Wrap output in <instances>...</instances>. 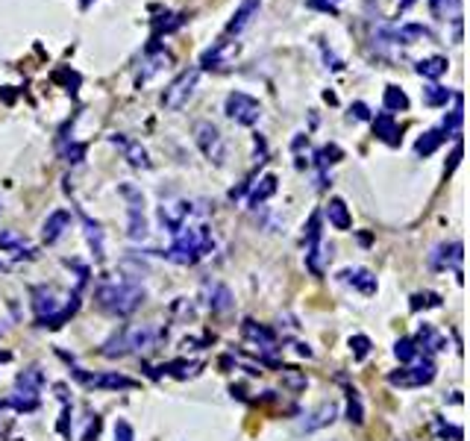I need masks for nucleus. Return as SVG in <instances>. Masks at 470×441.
<instances>
[{
  "mask_svg": "<svg viewBox=\"0 0 470 441\" xmlns=\"http://www.w3.org/2000/svg\"><path fill=\"white\" fill-rule=\"evenodd\" d=\"M241 336L250 341V345H256V350H262V353H277V336H274V329H268L262 324H256L253 318H244V324H241Z\"/></svg>",
  "mask_w": 470,
  "mask_h": 441,
  "instance_id": "nucleus-13",
  "label": "nucleus"
},
{
  "mask_svg": "<svg viewBox=\"0 0 470 441\" xmlns=\"http://www.w3.org/2000/svg\"><path fill=\"white\" fill-rule=\"evenodd\" d=\"M336 415H338V406L336 403H320V406L308 415V418L303 421V430L306 433H315V430H324V426H329L332 421H336Z\"/></svg>",
  "mask_w": 470,
  "mask_h": 441,
  "instance_id": "nucleus-24",
  "label": "nucleus"
},
{
  "mask_svg": "<svg viewBox=\"0 0 470 441\" xmlns=\"http://www.w3.org/2000/svg\"><path fill=\"white\" fill-rule=\"evenodd\" d=\"M450 62L444 56H426V59H417L415 62V74L424 80H441L444 74H447Z\"/></svg>",
  "mask_w": 470,
  "mask_h": 441,
  "instance_id": "nucleus-27",
  "label": "nucleus"
},
{
  "mask_svg": "<svg viewBox=\"0 0 470 441\" xmlns=\"http://www.w3.org/2000/svg\"><path fill=\"white\" fill-rule=\"evenodd\" d=\"M0 209H3V200H0Z\"/></svg>",
  "mask_w": 470,
  "mask_h": 441,
  "instance_id": "nucleus-54",
  "label": "nucleus"
},
{
  "mask_svg": "<svg viewBox=\"0 0 470 441\" xmlns=\"http://www.w3.org/2000/svg\"><path fill=\"white\" fill-rule=\"evenodd\" d=\"M203 368V362H185V359H180V362H168V365H162V371H168L171 377H177V379H189V377H194L197 371Z\"/></svg>",
  "mask_w": 470,
  "mask_h": 441,
  "instance_id": "nucleus-36",
  "label": "nucleus"
},
{
  "mask_svg": "<svg viewBox=\"0 0 470 441\" xmlns=\"http://www.w3.org/2000/svg\"><path fill=\"white\" fill-rule=\"evenodd\" d=\"M97 303H101V309L112 315H121V318L132 315L144 303V288L132 283H109L97 288Z\"/></svg>",
  "mask_w": 470,
  "mask_h": 441,
  "instance_id": "nucleus-3",
  "label": "nucleus"
},
{
  "mask_svg": "<svg viewBox=\"0 0 470 441\" xmlns=\"http://www.w3.org/2000/svg\"><path fill=\"white\" fill-rule=\"evenodd\" d=\"M68 227H71V212H68V209H56V212H51V215L44 218L42 236H44L47 244H56V241L68 232Z\"/></svg>",
  "mask_w": 470,
  "mask_h": 441,
  "instance_id": "nucleus-20",
  "label": "nucleus"
},
{
  "mask_svg": "<svg viewBox=\"0 0 470 441\" xmlns=\"http://www.w3.org/2000/svg\"><path fill=\"white\" fill-rule=\"evenodd\" d=\"M324 215L329 218V224L336 227V230H350V224H353V218H350V209H347V203H344L341 198H332V200L327 203Z\"/></svg>",
  "mask_w": 470,
  "mask_h": 441,
  "instance_id": "nucleus-29",
  "label": "nucleus"
},
{
  "mask_svg": "<svg viewBox=\"0 0 470 441\" xmlns=\"http://www.w3.org/2000/svg\"><path fill=\"white\" fill-rule=\"evenodd\" d=\"M441 306V294L435 291H417L415 297H412V309L420 312V309H438Z\"/></svg>",
  "mask_w": 470,
  "mask_h": 441,
  "instance_id": "nucleus-40",
  "label": "nucleus"
},
{
  "mask_svg": "<svg viewBox=\"0 0 470 441\" xmlns=\"http://www.w3.org/2000/svg\"><path fill=\"white\" fill-rule=\"evenodd\" d=\"M109 141L121 147V153H123V159H127L130 165H135V168H150V159H147V150L141 147V141L127 139L123 132H115V136H109Z\"/></svg>",
  "mask_w": 470,
  "mask_h": 441,
  "instance_id": "nucleus-18",
  "label": "nucleus"
},
{
  "mask_svg": "<svg viewBox=\"0 0 470 441\" xmlns=\"http://www.w3.org/2000/svg\"><path fill=\"white\" fill-rule=\"evenodd\" d=\"M44 386V374L39 365H30L27 371H21L15 379V388H30V391H39Z\"/></svg>",
  "mask_w": 470,
  "mask_h": 441,
  "instance_id": "nucleus-34",
  "label": "nucleus"
},
{
  "mask_svg": "<svg viewBox=\"0 0 470 441\" xmlns=\"http://www.w3.org/2000/svg\"><path fill=\"white\" fill-rule=\"evenodd\" d=\"M382 106H385L388 115L406 112V109H409V94H406L400 85H385V92H382Z\"/></svg>",
  "mask_w": 470,
  "mask_h": 441,
  "instance_id": "nucleus-30",
  "label": "nucleus"
},
{
  "mask_svg": "<svg viewBox=\"0 0 470 441\" xmlns=\"http://www.w3.org/2000/svg\"><path fill=\"white\" fill-rule=\"evenodd\" d=\"M6 406L18 409V412H33V409H39V391L15 388V391H12V395L6 397Z\"/></svg>",
  "mask_w": 470,
  "mask_h": 441,
  "instance_id": "nucleus-32",
  "label": "nucleus"
},
{
  "mask_svg": "<svg viewBox=\"0 0 470 441\" xmlns=\"http://www.w3.org/2000/svg\"><path fill=\"white\" fill-rule=\"evenodd\" d=\"M350 121H370V109H367V103H362V101H356V103H350V115H347Z\"/></svg>",
  "mask_w": 470,
  "mask_h": 441,
  "instance_id": "nucleus-47",
  "label": "nucleus"
},
{
  "mask_svg": "<svg viewBox=\"0 0 470 441\" xmlns=\"http://www.w3.org/2000/svg\"><path fill=\"white\" fill-rule=\"evenodd\" d=\"M350 350H353V356L362 362L367 353H370V338H367V336H353V338H350Z\"/></svg>",
  "mask_w": 470,
  "mask_h": 441,
  "instance_id": "nucleus-43",
  "label": "nucleus"
},
{
  "mask_svg": "<svg viewBox=\"0 0 470 441\" xmlns=\"http://www.w3.org/2000/svg\"><path fill=\"white\" fill-rule=\"evenodd\" d=\"M80 309V291L62 294L53 286H35L33 288V312L39 318L42 327L59 329L62 324H68L73 312Z\"/></svg>",
  "mask_w": 470,
  "mask_h": 441,
  "instance_id": "nucleus-1",
  "label": "nucleus"
},
{
  "mask_svg": "<svg viewBox=\"0 0 470 441\" xmlns=\"http://www.w3.org/2000/svg\"><path fill=\"white\" fill-rule=\"evenodd\" d=\"M191 218H194V203L191 200H182V198H165L162 203H159V224H162L171 236L185 227V224H191Z\"/></svg>",
  "mask_w": 470,
  "mask_h": 441,
  "instance_id": "nucleus-9",
  "label": "nucleus"
},
{
  "mask_svg": "<svg viewBox=\"0 0 470 441\" xmlns=\"http://www.w3.org/2000/svg\"><path fill=\"white\" fill-rule=\"evenodd\" d=\"M435 379V365L429 359H415L409 368H400V371H391L388 374V383L397 386V388H417V386H429Z\"/></svg>",
  "mask_w": 470,
  "mask_h": 441,
  "instance_id": "nucleus-8",
  "label": "nucleus"
},
{
  "mask_svg": "<svg viewBox=\"0 0 470 441\" xmlns=\"http://www.w3.org/2000/svg\"><path fill=\"white\" fill-rule=\"evenodd\" d=\"M206 306L218 315L232 309V291L224 283H206Z\"/></svg>",
  "mask_w": 470,
  "mask_h": 441,
  "instance_id": "nucleus-21",
  "label": "nucleus"
},
{
  "mask_svg": "<svg viewBox=\"0 0 470 441\" xmlns=\"http://www.w3.org/2000/svg\"><path fill=\"white\" fill-rule=\"evenodd\" d=\"M171 65V53L168 51H156L150 59H147V62L141 65V71H139V77H135V89H144L147 83H150L153 77L159 71H165Z\"/></svg>",
  "mask_w": 470,
  "mask_h": 441,
  "instance_id": "nucleus-22",
  "label": "nucleus"
},
{
  "mask_svg": "<svg viewBox=\"0 0 470 441\" xmlns=\"http://www.w3.org/2000/svg\"><path fill=\"white\" fill-rule=\"evenodd\" d=\"M415 3H417V0H397V9H400V12H406V9L415 6Z\"/></svg>",
  "mask_w": 470,
  "mask_h": 441,
  "instance_id": "nucleus-51",
  "label": "nucleus"
},
{
  "mask_svg": "<svg viewBox=\"0 0 470 441\" xmlns=\"http://www.w3.org/2000/svg\"><path fill=\"white\" fill-rule=\"evenodd\" d=\"M224 112H227L229 121H235V124L256 127L259 121H262V103H259L256 97L244 94V92H232V94H227Z\"/></svg>",
  "mask_w": 470,
  "mask_h": 441,
  "instance_id": "nucleus-6",
  "label": "nucleus"
},
{
  "mask_svg": "<svg viewBox=\"0 0 470 441\" xmlns=\"http://www.w3.org/2000/svg\"><path fill=\"white\" fill-rule=\"evenodd\" d=\"M374 136L382 139L385 144H391V147L400 144V127H397V121H394V115L382 112V115L374 118Z\"/></svg>",
  "mask_w": 470,
  "mask_h": 441,
  "instance_id": "nucleus-26",
  "label": "nucleus"
},
{
  "mask_svg": "<svg viewBox=\"0 0 470 441\" xmlns=\"http://www.w3.org/2000/svg\"><path fill=\"white\" fill-rule=\"evenodd\" d=\"M424 39H432V30L424 27V24H403V27L394 30V44H415Z\"/></svg>",
  "mask_w": 470,
  "mask_h": 441,
  "instance_id": "nucleus-28",
  "label": "nucleus"
},
{
  "mask_svg": "<svg viewBox=\"0 0 470 441\" xmlns=\"http://www.w3.org/2000/svg\"><path fill=\"white\" fill-rule=\"evenodd\" d=\"M0 250L9 253V256H15V259H35V248L24 236H18L15 230H3V232H0Z\"/></svg>",
  "mask_w": 470,
  "mask_h": 441,
  "instance_id": "nucleus-19",
  "label": "nucleus"
},
{
  "mask_svg": "<svg viewBox=\"0 0 470 441\" xmlns=\"http://www.w3.org/2000/svg\"><path fill=\"white\" fill-rule=\"evenodd\" d=\"M127 338H123V329H121V333L118 336H112V338H109L106 341V345H103V356H109V359H115V356H127Z\"/></svg>",
  "mask_w": 470,
  "mask_h": 441,
  "instance_id": "nucleus-41",
  "label": "nucleus"
},
{
  "mask_svg": "<svg viewBox=\"0 0 470 441\" xmlns=\"http://www.w3.org/2000/svg\"><path fill=\"white\" fill-rule=\"evenodd\" d=\"M121 194L127 198V236L132 241H144L147 239V218H144V198L132 182H123Z\"/></svg>",
  "mask_w": 470,
  "mask_h": 441,
  "instance_id": "nucleus-7",
  "label": "nucleus"
},
{
  "mask_svg": "<svg viewBox=\"0 0 470 441\" xmlns=\"http://www.w3.org/2000/svg\"><path fill=\"white\" fill-rule=\"evenodd\" d=\"M394 356H397L400 362H406V365H412L415 359H420L417 341H415V338H400L397 345H394Z\"/></svg>",
  "mask_w": 470,
  "mask_h": 441,
  "instance_id": "nucleus-37",
  "label": "nucleus"
},
{
  "mask_svg": "<svg viewBox=\"0 0 470 441\" xmlns=\"http://www.w3.org/2000/svg\"><path fill=\"white\" fill-rule=\"evenodd\" d=\"M308 6H312V9H320V12H327V15H338L341 0H308Z\"/></svg>",
  "mask_w": 470,
  "mask_h": 441,
  "instance_id": "nucleus-44",
  "label": "nucleus"
},
{
  "mask_svg": "<svg viewBox=\"0 0 470 441\" xmlns=\"http://www.w3.org/2000/svg\"><path fill=\"white\" fill-rule=\"evenodd\" d=\"M429 268H435V271H447V268H453L455 279L462 283V241L438 244V248L429 253Z\"/></svg>",
  "mask_w": 470,
  "mask_h": 441,
  "instance_id": "nucleus-10",
  "label": "nucleus"
},
{
  "mask_svg": "<svg viewBox=\"0 0 470 441\" xmlns=\"http://www.w3.org/2000/svg\"><path fill=\"white\" fill-rule=\"evenodd\" d=\"M80 218H82V227H85V239H89L92 250H94V259H103L106 248H103V230H101V224H97V220H92L85 212H80Z\"/></svg>",
  "mask_w": 470,
  "mask_h": 441,
  "instance_id": "nucleus-31",
  "label": "nucleus"
},
{
  "mask_svg": "<svg viewBox=\"0 0 470 441\" xmlns=\"http://www.w3.org/2000/svg\"><path fill=\"white\" fill-rule=\"evenodd\" d=\"M62 156H65V162L80 165V162H82V156H85V144H71V147H68V150L62 153Z\"/></svg>",
  "mask_w": 470,
  "mask_h": 441,
  "instance_id": "nucleus-49",
  "label": "nucleus"
},
{
  "mask_svg": "<svg viewBox=\"0 0 470 441\" xmlns=\"http://www.w3.org/2000/svg\"><path fill=\"white\" fill-rule=\"evenodd\" d=\"M332 259V244L317 239V241H308L306 244V268L312 271L315 277H320L327 271V262Z\"/></svg>",
  "mask_w": 470,
  "mask_h": 441,
  "instance_id": "nucleus-16",
  "label": "nucleus"
},
{
  "mask_svg": "<svg viewBox=\"0 0 470 441\" xmlns=\"http://www.w3.org/2000/svg\"><path fill=\"white\" fill-rule=\"evenodd\" d=\"M447 101H453V89H447V85L432 83L424 89V103L426 106H447Z\"/></svg>",
  "mask_w": 470,
  "mask_h": 441,
  "instance_id": "nucleus-35",
  "label": "nucleus"
},
{
  "mask_svg": "<svg viewBox=\"0 0 470 441\" xmlns=\"http://www.w3.org/2000/svg\"><path fill=\"white\" fill-rule=\"evenodd\" d=\"M259 9H262V0H241V6L232 12V18L227 24V35H241L259 18Z\"/></svg>",
  "mask_w": 470,
  "mask_h": 441,
  "instance_id": "nucleus-15",
  "label": "nucleus"
},
{
  "mask_svg": "<svg viewBox=\"0 0 470 441\" xmlns=\"http://www.w3.org/2000/svg\"><path fill=\"white\" fill-rule=\"evenodd\" d=\"M0 271H9V265H6L3 259H0Z\"/></svg>",
  "mask_w": 470,
  "mask_h": 441,
  "instance_id": "nucleus-53",
  "label": "nucleus"
},
{
  "mask_svg": "<svg viewBox=\"0 0 470 441\" xmlns=\"http://www.w3.org/2000/svg\"><path fill=\"white\" fill-rule=\"evenodd\" d=\"M338 279L344 286H350V288H356V291H362V294H376V277L367 271V268H344V271L338 274Z\"/></svg>",
  "mask_w": 470,
  "mask_h": 441,
  "instance_id": "nucleus-17",
  "label": "nucleus"
},
{
  "mask_svg": "<svg viewBox=\"0 0 470 441\" xmlns=\"http://www.w3.org/2000/svg\"><path fill=\"white\" fill-rule=\"evenodd\" d=\"M320 239V212H315L308 218V227H306V244L308 241H317Z\"/></svg>",
  "mask_w": 470,
  "mask_h": 441,
  "instance_id": "nucleus-48",
  "label": "nucleus"
},
{
  "mask_svg": "<svg viewBox=\"0 0 470 441\" xmlns=\"http://www.w3.org/2000/svg\"><path fill=\"white\" fill-rule=\"evenodd\" d=\"M444 139H447V132H444V130H426L424 136L415 141V153L417 156H432L444 144Z\"/></svg>",
  "mask_w": 470,
  "mask_h": 441,
  "instance_id": "nucleus-33",
  "label": "nucleus"
},
{
  "mask_svg": "<svg viewBox=\"0 0 470 441\" xmlns=\"http://www.w3.org/2000/svg\"><path fill=\"white\" fill-rule=\"evenodd\" d=\"M347 418H350V424H362V421H365V418H362V403H358L356 391H350V406H347Z\"/></svg>",
  "mask_w": 470,
  "mask_h": 441,
  "instance_id": "nucleus-46",
  "label": "nucleus"
},
{
  "mask_svg": "<svg viewBox=\"0 0 470 441\" xmlns=\"http://www.w3.org/2000/svg\"><path fill=\"white\" fill-rule=\"evenodd\" d=\"M277 189H279L277 174H265V177L259 180L256 186L250 189V198H247V203H250V209H259V203H265L268 198H274Z\"/></svg>",
  "mask_w": 470,
  "mask_h": 441,
  "instance_id": "nucleus-25",
  "label": "nucleus"
},
{
  "mask_svg": "<svg viewBox=\"0 0 470 441\" xmlns=\"http://www.w3.org/2000/svg\"><path fill=\"white\" fill-rule=\"evenodd\" d=\"M315 159H317V168L327 171V165H332V162H338V159H341V150H338L336 144H327V147H320Z\"/></svg>",
  "mask_w": 470,
  "mask_h": 441,
  "instance_id": "nucleus-42",
  "label": "nucleus"
},
{
  "mask_svg": "<svg viewBox=\"0 0 470 441\" xmlns=\"http://www.w3.org/2000/svg\"><path fill=\"white\" fill-rule=\"evenodd\" d=\"M165 333L162 329H156L150 324H141V327H130L123 329V338H127V350H135V353H144V350H153L159 345V338Z\"/></svg>",
  "mask_w": 470,
  "mask_h": 441,
  "instance_id": "nucleus-12",
  "label": "nucleus"
},
{
  "mask_svg": "<svg viewBox=\"0 0 470 441\" xmlns=\"http://www.w3.org/2000/svg\"><path fill=\"white\" fill-rule=\"evenodd\" d=\"M197 83H200V68H189V71H182L180 77L168 85V89L162 92V106L168 109V112H180V109L191 101V94L197 89Z\"/></svg>",
  "mask_w": 470,
  "mask_h": 441,
  "instance_id": "nucleus-5",
  "label": "nucleus"
},
{
  "mask_svg": "<svg viewBox=\"0 0 470 441\" xmlns=\"http://www.w3.org/2000/svg\"><path fill=\"white\" fill-rule=\"evenodd\" d=\"M194 144L200 147V153H203L212 165H224V159H227V141H224L220 130L212 124V121H197V124H194Z\"/></svg>",
  "mask_w": 470,
  "mask_h": 441,
  "instance_id": "nucleus-4",
  "label": "nucleus"
},
{
  "mask_svg": "<svg viewBox=\"0 0 470 441\" xmlns=\"http://www.w3.org/2000/svg\"><path fill=\"white\" fill-rule=\"evenodd\" d=\"M97 435H101V421H92V426H89V433H85V438L82 441H97Z\"/></svg>",
  "mask_w": 470,
  "mask_h": 441,
  "instance_id": "nucleus-50",
  "label": "nucleus"
},
{
  "mask_svg": "<svg viewBox=\"0 0 470 441\" xmlns=\"http://www.w3.org/2000/svg\"><path fill=\"white\" fill-rule=\"evenodd\" d=\"M279 377H282V386L286 388H291V391H303L306 386H308V379H306V374L303 371H297V368H279Z\"/></svg>",
  "mask_w": 470,
  "mask_h": 441,
  "instance_id": "nucleus-38",
  "label": "nucleus"
},
{
  "mask_svg": "<svg viewBox=\"0 0 470 441\" xmlns=\"http://www.w3.org/2000/svg\"><path fill=\"white\" fill-rule=\"evenodd\" d=\"M212 248H215V239H212L209 224H185L174 232V244H171L162 256L168 262L189 268V265L200 262L203 256L212 253Z\"/></svg>",
  "mask_w": 470,
  "mask_h": 441,
  "instance_id": "nucleus-2",
  "label": "nucleus"
},
{
  "mask_svg": "<svg viewBox=\"0 0 470 441\" xmlns=\"http://www.w3.org/2000/svg\"><path fill=\"white\" fill-rule=\"evenodd\" d=\"M417 347L426 350V353H441V350H447V336L438 333L432 324H420V329H417Z\"/></svg>",
  "mask_w": 470,
  "mask_h": 441,
  "instance_id": "nucleus-23",
  "label": "nucleus"
},
{
  "mask_svg": "<svg viewBox=\"0 0 470 441\" xmlns=\"http://www.w3.org/2000/svg\"><path fill=\"white\" fill-rule=\"evenodd\" d=\"M115 441H135V433H132L130 421H123V418L115 421Z\"/></svg>",
  "mask_w": 470,
  "mask_h": 441,
  "instance_id": "nucleus-45",
  "label": "nucleus"
},
{
  "mask_svg": "<svg viewBox=\"0 0 470 441\" xmlns=\"http://www.w3.org/2000/svg\"><path fill=\"white\" fill-rule=\"evenodd\" d=\"M241 51V44L238 42H232V39H224V42H215L209 51L200 56V68H227L235 56H238Z\"/></svg>",
  "mask_w": 470,
  "mask_h": 441,
  "instance_id": "nucleus-11",
  "label": "nucleus"
},
{
  "mask_svg": "<svg viewBox=\"0 0 470 441\" xmlns=\"http://www.w3.org/2000/svg\"><path fill=\"white\" fill-rule=\"evenodd\" d=\"M297 353H300V356H312V350H308L306 345H297Z\"/></svg>",
  "mask_w": 470,
  "mask_h": 441,
  "instance_id": "nucleus-52",
  "label": "nucleus"
},
{
  "mask_svg": "<svg viewBox=\"0 0 470 441\" xmlns=\"http://www.w3.org/2000/svg\"><path fill=\"white\" fill-rule=\"evenodd\" d=\"M73 377L80 379L82 386H89V388H135V379H130V377H123V374H97V377H92V374H85V371H80V368H73L71 371Z\"/></svg>",
  "mask_w": 470,
  "mask_h": 441,
  "instance_id": "nucleus-14",
  "label": "nucleus"
},
{
  "mask_svg": "<svg viewBox=\"0 0 470 441\" xmlns=\"http://www.w3.org/2000/svg\"><path fill=\"white\" fill-rule=\"evenodd\" d=\"M429 6H432V12H435L438 18L453 15V21H459V6H462V0H429Z\"/></svg>",
  "mask_w": 470,
  "mask_h": 441,
  "instance_id": "nucleus-39",
  "label": "nucleus"
}]
</instances>
